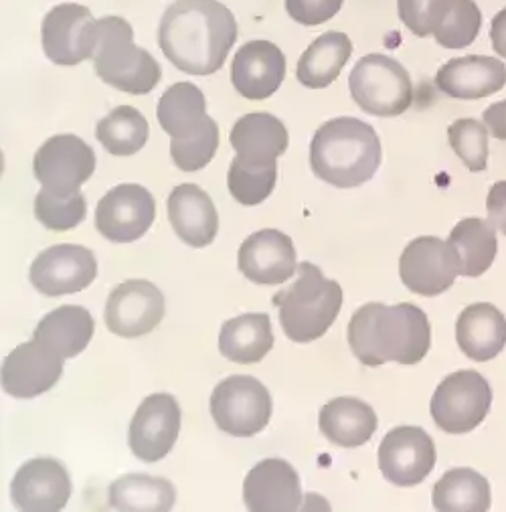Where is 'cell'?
<instances>
[{
	"label": "cell",
	"mask_w": 506,
	"mask_h": 512,
	"mask_svg": "<svg viewBox=\"0 0 506 512\" xmlns=\"http://www.w3.org/2000/svg\"><path fill=\"white\" fill-rule=\"evenodd\" d=\"M219 148V126L211 120L201 132L185 140H171V156L185 173H197L205 168Z\"/></svg>",
	"instance_id": "cell-39"
},
{
	"label": "cell",
	"mask_w": 506,
	"mask_h": 512,
	"mask_svg": "<svg viewBox=\"0 0 506 512\" xmlns=\"http://www.w3.org/2000/svg\"><path fill=\"white\" fill-rule=\"evenodd\" d=\"M482 27V13L474 0H452L450 11L436 29L438 45L446 49H464L472 45Z\"/></svg>",
	"instance_id": "cell-37"
},
{
	"label": "cell",
	"mask_w": 506,
	"mask_h": 512,
	"mask_svg": "<svg viewBox=\"0 0 506 512\" xmlns=\"http://www.w3.org/2000/svg\"><path fill=\"white\" fill-rule=\"evenodd\" d=\"M343 288L328 280L318 266L300 264L298 276L286 290L274 296L280 326L294 343H312L328 332L343 308Z\"/></svg>",
	"instance_id": "cell-4"
},
{
	"label": "cell",
	"mask_w": 506,
	"mask_h": 512,
	"mask_svg": "<svg viewBox=\"0 0 506 512\" xmlns=\"http://www.w3.org/2000/svg\"><path fill=\"white\" fill-rule=\"evenodd\" d=\"M278 181V164H258V162H247L239 156L231 160L229 173H227V187L231 197L245 205L253 207L264 203Z\"/></svg>",
	"instance_id": "cell-35"
},
{
	"label": "cell",
	"mask_w": 506,
	"mask_h": 512,
	"mask_svg": "<svg viewBox=\"0 0 506 512\" xmlns=\"http://www.w3.org/2000/svg\"><path fill=\"white\" fill-rule=\"evenodd\" d=\"M322 436L341 448L365 446L377 432L375 409L357 397H336L320 409Z\"/></svg>",
	"instance_id": "cell-25"
},
{
	"label": "cell",
	"mask_w": 506,
	"mask_h": 512,
	"mask_svg": "<svg viewBox=\"0 0 506 512\" xmlns=\"http://www.w3.org/2000/svg\"><path fill=\"white\" fill-rule=\"evenodd\" d=\"M63 361L33 338L17 347L3 363V389L17 399H33L57 385Z\"/></svg>",
	"instance_id": "cell-21"
},
{
	"label": "cell",
	"mask_w": 506,
	"mask_h": 512,
	"mask_svg": "<svg viewBox=\"0 0 506 512\" xmlns=\"http://www.w3.org/2000/svg\"><path fill=\"white\" fill-rule=\"evenodd\" d=\"M440 92L454 100H482L506 85V65L486 55L450 59L436 75Z\"/></svg>",
	"instance_id": "cell-22"
},
{
	"label": "cell",
	"mask_w": 506,
	"mask_h": 512,
	"mask_svg": "<svg viewBox=\"0 0 506 512\" xmlns=\"http://www.w3.org/2000/svg\"><path fill=\"white\" fill-rule=\"evenodd\" d=\"M345 0H286L288 15L306 27L322 25L339 15Z\"/></svg>",
	"instance_id": "cell-41"
},
{
	"label": "cell",
	"mask_w": 506,
	"mask_h": 512,
	"mask_svg": "<svg viewBox=\"0 0 506 512\" xmlns=\"http://www.w3.org/2000/svg\"><path fill=\"white\" fill-rule=\"evenodd\" d=\"M349 90L363 112L379 118L401 116L413 102L407 69L383 53L367 55L353 67Z\"/></svg>",
	"instance_id": "cell-6"
},
{
	"label": "cell",
	"mask_w": 506,
	"mask_h": 512,
	"mask_svg": "<svg viewBox=\"0 0 506 512\" xmlns=\"http://www.w3.org/2000/svg\"><path fill=\"white\" fill-rule=\"evenodd\" d=\"M452 0H397L401 23L417 37H430L436 33Z\"/></svg>",
	"instance_id": "cell-40"
},
{
	"label": "cell",
	"mask_w": 506,
	"mask_h": 512,
	"mask_svg": "<svg viewBox=\"0 0 506 512\" xmlns=\"http://www.w3.org/2000/svg\"><path fill=\"white\" fill-rule=\"evenodd\" d=\"M310 166L320 181L332 187H361L381 166V140L373 126L357 118L328 120L312 138Z\"/></svg>",
	"instance_id": "cell-3"
},
{
	"label": "cell",
	"mask_w": 506,
	"mask_h": 512,
	"mask_svg": "<svg viewBox=\"0 0 506 512\" xmlns=\"http://www.w3.org/2000/svg\"><path fill=\"white\" fill-rule=\"evenodd\" d=\"M156 219V201L142 185H118L96 209V227L112 243H132L146 235Z\"/></svg>",
	"instance_id": "cell-15"
},
{
	"label": "cell",
	"mask_w": 506,
	"mask_h": 512,
	"mask_svg": "<svg viewBox=\"0 0 506 512\" xmlns=\"http://www.w3.org/2000/svg\"><path fill=\"white\" fill-rule=\"evenodd\" d=\"M164 294L148 280H128L112 290L106 302V326L122 338L152 332L164 318Z\"/></svg>",
	"instance_id": "cell-16"
},
{
	"label": "cell",
	"mask_w": 506,
	"mask_h": 512,
	"mask_svg": "<svg viewBox=\"0 0 506 512\" xmlns=\"http://www.w3.org/2000/svg\"><path fill=\"white\" fill-rule=\"evenodd\" d=\"M243 502L251 512H294L302 504L300 476L286 460H262L245 476Z\"/></svg>",
	"instance_id": "cell-20"
},
{
	"label": "cell",
	"mask_w": 506,
	"mask_h": 512,
	"mask_svg": "<svg viewBox=\"0 0 506 512\" xmlns=\"http://www.w3.org/2000/svg\"><path fill=\"white\" fill-rule=\"evenodd\" d=\"M492 405L490 383L476 371L448 375L436 389L430 411L446 434H468L486 419Z\"/></svg>",
	"instance_id": "cell-8"
},
{
	"label": "cell",
	"mask_w": 506,
	"mask_h": 512,
	"mask_svg": "<svg viewBox=\"0 0 506 512\" xmlns=\"http://www.w3.org/2000/svg\"><path fill=\"white\" fill-rule=\"evenodd\" d=\"M490 39H492V49L506 59V9H502L490 25Z\"/></svg>",
	"instance_id": "cell-44"
},
{
	"label": "cell",
	"mask_w": 506,
	"mask_h": 512,
	"mask_svg": "<svg viewBox=\"0 0 506 512\" xmlns=\"http://www.w3.org/2000/svg\"><path fill=\"white\" fill-rule=\"evenodd\" d=\"M448 140L458 158L472 173H482L488 166V130L472 118H460L448 128Z\"/></svg>",
	"instance_id": "cell-38"
},
{
	"label": "cell",
	"mask_w": 506,
	"mask_h": 512,
	"mask_svg": "<svg viewBox=\"0 0 506 512\" xmlns=\"http://www.w3.org/2000/svg\"><path fill=\"white\" fill-rule=\"evenodd\" d=\"M88 215V203L81 193L59 195L49 189H41L35 197V217L51 231H69L83 223Z\"/></svg>",
	"instance_id": "cell-36"
},
{
	"label": "cell",
	"mask_w": 506,
	"mask_h": 512,
	"mask_svg": "<svg viewBox=\"0 0 506 512\" xmlns=\"http://www.w3.org/2000/svg\"><path fill=\"white\" fill-rule=\"evenodd\" d=\"M274 347L272 320L266 312L241 314L221 326L219 351L239 365L260 363Z\"/></svg>",
	"instance_id": "cell-28"
},
{
	"label": "cell",
	"mask_w": 506,
	"mask_h": 512,
	"mask_svg": "<svg viewBox=\"0 0 506 512\" xmlns=\"http://www.w3.org/2000/svg\"><path fill=\"white\" fill-rule=\"evenodd\" d=\"M96 324L83 306H59L37 324L33 338L61 359H73L88 349Z\"/></svg>",
	"instance_id": "cell-26"
},
{
	"label": "cell",
	"mask_w": 506,
	"mask_h": 512,
	"mask_svg": "<svg viewBox=\"0 0 506 512\" xmlns=\"http://www.w3.org/2000/svg\"><path fill=\"white\" fill-rule=\"evenodd\" d=\"M436 458L434 440L417 425H399L379 446V470L387 482L399 488L424 482L432 474Z\"/></svg>",
	"instance_id": "cell-14"
},
{
	"label": "cell",
	"mask_w": 506,
	"mask_h": 512,
	"mask_svg": "<svg viewBox=\"0 0 506 512\" xmlns=\"http://www.w3.org/2000/svg\"><path fill=\"white\" fill-rule=\"evenodd\" d=\"M237 266L253 284H284L298 270L294 241L280 229H262L241 243Z\"/></svg>",
	"instance_id": "cell-17"
},
{
	"label": "cell",
	"mask_w": 506,
	"mask_h": 512,
	"mask_svg": "<svg viewBox=\"0 0 506 512\" xmlns=\"http://www.w3.org/2000/svg\"><path fill=\"white\" fill-rule=\"evenodd\" d=\"M150 126L140 110L118 106L96 126L98 142L114 156H132L148 142Z\"/></svg>",
	"instance_id": "cell-34"
},
{
	"label": "cell",
	"mask_w": 506,
	"mask_h": 512,
	"mask_svg": "<svg viewBox=\"0 0 506 512\" xmlns=\"http://www.w3.org/2000/svg\"><path fill=\"white\" fill-rule=\"evenodd\" d=\"M98 276L96 255L83 245L61 243L37 255L31 266L33 288L49 298L77 294Z\"/></svg>",
	"instance_id": "cell-13"
},
{
	"label": "cell",
	"mask_w": 506,
	"mask_h": 512,
	"mask_svg": "<svg viewBox=\"0 0 506 512\" xmlns=\"http://www.w3.org/2000/svg\"><path fill=\"white\" fill-rule=\"evenodd\" d=\"M286 77V57L270 41L245 43L231 61V83L247 100L262 102L274 96Z\"/></svg>",
	"instance_id": "cell-19"
},
{
	"label": "cell",
	"mask_w": 506,
	"mask_h": 512,
	"mask_svg": "<svg viewBox=\"0 0 506 512\" xmlns=\"http://www.w3.org/2000/svg\"><path fill=\"white\" fill-rule=\"evenodd\" d=\"M168 221L183 243L191 247H207L219 231V215L213 199L197 185H179L166 201Z\"/></svg>",
	"instance_id": "cell-23"
},
{
	"label": "cell",
	"mask_w": 506,
	"mask_h": 512,
	"mask_svg": "<svg viewBox=\"0 0 506 512\" xmlns=\"http://www.w3.org/2000/svg\"><path fill=\"white\" fill-rule=\"evenodd\" d=\"M41 39L49 61L63 67H73L94 57L98 43V21L88 7L71 3L59 5L45 15Z\"/></svg>",
	"instance_id": "cell-11"
},
{
	"label": "cell",
	"mask_w": 506,
	"mask_h": 512,
	"mask_svg": "<svg viewBox=\"0 0 506 512\" xmlns=\"http://www.w3.org/2000/svg\"><path fill=\"white\" fill-rule=\"evenodd\" d=\"M448 243L458 253L460 276L466 278H478L484 272H488L498 251L494 225L478 217L462 219L452 229Z\"/></svg>",
	"instance_id": "cell-32"
},
{
	"label": "cell",
	"mask_w": 506,
	"mask_h": 512,
	"mask_svg": "<svg viewBox=\"0 0 506 512\" xmlns=\"http://www.w3.org/2000/svg\"><path fill=\"white\" fill-rule=\"evenodd\" d=\"M71 496L67 468L55 458H33L19 468L11 482V500L25 512L63 510Z\"/></svg>",
	"instance_id": "cell-18"
},
{
	"label": "cell",
	"mask_w": 506,
	"mask_h": 512,
	"mask_svg": "<svg viewBox=\"0 0 506 512\" xmlns=\"http://www.w3.org/2000/svg\"><path fill=\"white\" fill-rule=\"evenodd\" d=\"M96 170V154L90 144L73 134L49 138L35 154L33 173L43 189L59 195L79 193Z\"/></svg>",
	"instance_id": "cell-10"
},
{
	"label": "cell",
	"mask_w": 506,
	"mask_h": 512,
	"mask_svg": "<svg viewBox=\"0 0 506 512\" xmlns=\"http://www.w3.org/2000/svg\"><path fill=\"white\" fill-rule=\"evenodd\" d=\"M237 41V21L217 0H177L162 15L158 45L189 75L219 71Z\"/></svg>",
	"instance_id": "cell-1"
},
{
	"label": "cell",
	"mask_w": 506,
	"mask_h": 512,
	"mask_svg": "<svg viewBox=\"0 0 506 512\" xmlns=\"http://www.w3.org/2000/svg\"><path fill=\"white\" fill-rule=\"evenodd\" d=\"M175 500L173 482L148 474H126L112 482L108 492L110 508L124 512H166Z\"/></svg>",
	"instance_id": "cell-31"
},
{
	"label": "cell",
	"mask_w": 506,
	"mask_h": 512,
	"mask_svg": "<svg viewBox=\"0 0 506 512\" xmlns=\"http://www.w3.org/2000/svg\"><path fill=\"white\" fill-rule=\"evenodd\" d=\"M156 116L162 130L173 140L191 138L213 120L207 116L203 92L189 81H179L162 94Z\"/></svg>",
	"instance_id": "cell-29"
},
{
	"label": "cell",
	"mask_w": 506,
	"mask_h": 512,
	"mask_svg": "<svg viewBox=\"0 0 506 512\" xmlns=\"http://www.w3.org/2000/svg\"><path fill=\"white\" fill-rule=\"evenodd\" d=\"M353 55V43L345 33L328 31L320 35L300 57L296 77L310 90L328 88L341 75Z\"/></svg>",
	"instance_id": "cell-30"
},
{
	"label": "cell",
	"mask_w": 506,
	"mask_h": 512,
	"mask_svg": "<svg viewBox=\"0 0 506 512\" xmlns=\"http://www.w3.org/2000/svg\"><path fill=\"white\" fill-rule=\"evenodd\" d=\"M486 209L494 229H500L506 235V181H498L490 187Z\"/></svg>",
	"instance_id": "cell-42"
},
{
	"label": "cell",
	"mask_w": 506,
	"mask_h": 512,
	"mask_svg": "<svg viewBox=\"0 0 506 512\" xmlns=\"http://www.w3.org/2000/svg\"><path fill=\"white\" fill-rule=\"evenodd\" d=\"M458 274V253L440 237H417L401 253L399 276L413 294L426 298L440 296L454 286Z\"/></svg>",
	"instance_id": "cell-9"
},
{
	"label": "cell",
	"mask_w": 506,
	"mask_h": 512,
	"mask_svg": "<svg viewBox=\"0 0 506 512\" xmlns=\"http://www.w3.org/2000/svg\"><path fill=\"white\" fill-rule=\"evenodd\" d=\"M432 502L438 512H486L492 504L490 484L472 468H454L436 482Z\"/></svg>",
	"instance_id": "cell-33"
},
{
	"label": "cell",
	"mask_w": 506,
	"mask_h": 512,
	"mask_svg": "<svg viewBox=\"0 0 506 512\" xmlns=\"http://www.w3.org/2000/svg\"><path fill=\"white\" fill-rule=\"evenodd\" d=\"M92 59L104 83L134 96L150 94L162 75L158 61L134 43L132 25L122 17L98 21V43Z\"/></svg>",
	"instance_id": "cell-5"
},
{
	"label": "cell",
	"mask_w": 506,
	"mask_h": 512,
	"mask_svg": "<svg viewBox=\"0 0 506 512\" xmlns=\"http://www.w3.org/2000/svg\"><path fill=\"white\" fill-rule=\"evenodd\" d=\"M229 140L239 158L258 164L276 162L290 142L284 122L268 112L241 116L231 128Z\"/></svg>",
	"instance_id": "cell-27"
},
{
	"label": "cell",
	"mask_w": 506,
	"mask_h": 512,
	"mask_svg": "<svg viewBox=\"0 0 506 512\" xmlns=\"http://www.w3.org/2000/svg\"><path fill=\"white\" fill-rule=\"evenodd\" d=\"M349 347L367 367L385 363L417 365L432 345V326L426 312L415 304L385 306L369 302L349 322Z\"/></svg>",
	"instance_id": "cell-2"
},
{
	"label": "cell",
	"mask_w": 506,
	"mask_h": 512,
	"mask_svg": "<svg viewBox=\"0 0 506 512\" xmlns=\"http://www.w3.org/2000/svg\"><path fill=\"white\" fill-rule=\"evenodd\" d=\"M456 340L470 361L486 363L496 359L506 347V318L492 304H472L458 316Z\"/></svg>",
	"instance_id": "cell-24"
},
{
	"label": "cell",
	"mask_w": 506,
	"mask_h": 512,
	"mask_svg": "<svg viewBox=\"0 0 506 512\" xmlns=\"http://www.w3.org/2000/svg\"><path fill=\"white\" fill-rule=\"evenodd\" d=\"M181 423L183 411L173 395L154 393L146 397L130 423L128 444L132 454L148 464L166 458L179 440Z\"/></svg>",
	"instance_id": "cell-12"
},
{
	"label": "cell",
	"mask_w": 506,
	"mask_h": 512,
	"mask_svg": "<svg viewBox=\"0 0 506 512\" xmlns=\"http://www.w3.org/2000/svg\"><path fill=\"white\" fill-rule=\"evenodd\" d=\"M484 126L494 138L506 140V100L484 110Z\"/></svg>",
	"instance_id": "cell-43"
},
{
	"label": "cell",
	"mask_w": 506,
	"mask_h": 512,
	"mask_svg": "<svg viewBox=\"0 0 506 512\" xmlns=\"http://www.w3.org/2000/svg\"><path fill=\"white\" fill-rule=\"evenodd\" d=\"M272 409L274 403L266 385L249 375L223 379L211 395V415L217 428L233 438H253L264 432Z\"/></svg>",
	"instance_id": "cell-7"
}]
</instances>
